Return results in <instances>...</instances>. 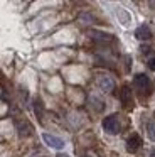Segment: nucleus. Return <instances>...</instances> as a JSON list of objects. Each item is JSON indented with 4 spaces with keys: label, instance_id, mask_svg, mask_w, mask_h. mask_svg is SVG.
Wrapping results in <instances>:
<instances>
[{
    "label": "nucleus",
    "instance_id": "f257e3e1",
    "mask_svg": "<svg viewBox=\"0 0 155 157\" xmlns=\"http://www.w3.org/2000/svg\"><path fill=\"white\" fill-rule=\"evenodd\" d=\"M103 128L106 133H110V135H116L118 132H120V120H118L116 115H110L106 117V118L103 120Z\"/></svg>",
    "mask_w": 155,
    "mask_h": 157
},
{
    "label": "nucleus",
    "instance_id": "f03ea898",
    "mask_svg": "<svg viewBox=\"0 0 155 157\" xmlns=\"http://www.w3.org/2000/svg\"><path fill=\"white\" fill-rule=\"evenodd\" d=\"M42 140H44V142H46L49 147H52V149H56V150H61L64 145H66L62 139L52 135V133H42Z\"/></svg>",
    "mask_w": 155,
    "mask_h": 157
},
{
    "label": "nucleus",
    "instance_id": "7ed1b4c3",
    "mask_svg": "<svg viewBox=\"0 0 155 157\" xmlns=\"http://www.w3.org/2000/svg\"><path fill=\"white\" fill-rule=\"evenodd\" d=\"M96 83H98V86H100V90H103V91H106V93H111L115 90V79L111 78V76H106V75L98 76Z\"/></svg>",
    "mask_w": 155,
    "mask_h": 157
},
{
    "label": "nucleus",
    "instance_id": "20e7f679",
    "mask_svg": "<svg viewBox=\"0 0 155 157\" xmlns=\"http://www.w3.org/2000/svg\"><path fill=\"white\" fill-rule=\"evenodd\" d=\"M89 37L93 41L100 42V44H106V42L113 41V36L108 34V32H103V31H89Z\"/></svg>",
    "mask_w": 155,
    "mask_h": 157
},
{
    "label": "nucleus",
    "instance_id": "39448f33",
    "mask_svg": "<svg viewBox=\"0 0 155 157\" xmlns=\"http://www.w3.org/2000/svg\"><path fill=\"white\" fill-rule=\"evenodd\" d=\"M135 37H137L138 41H148V39L152 37L150 27H148L147 24H143V25H140V27H137V31H135Z\"/></svg>",
    "mask_w": 155,
    "mask_h": 157
},
{
    "label": "nucleus",
    "instance_id": "423d86ee",
    "mask_svg": "<svg viewBox=\"0 0 155 157\" xmlns=\"http://www.w3.org/2000/svg\"><path fill=\"white\" fill-rule=\"evenodd\" d=\"M15 127H17V133H19V137H29L30 133H32V127H30L25 120L17 122Z\"/></svg>",
    "mask_w": 155,
    "mask_h": 157
},
{
    "label": "nucleus",
    "instance_id": "0eeeda50",
    "mask_svg": "<svg viewBox=\"0 0 155 157\" xmlns=\"http://www.w3.org/2000/svg\"><path fill=\"white\" fill-rule=\"evenodd\" d=\"M142 145V139L138 135H131L130 139L127 140V150L128 152H137Z\"/></svg>",
    "mask_w": 155,
    "mask_h": 157
},
{
    "label": "nucleus",
    "instance_id": "6e6552de",
    "mask_svg": "<svg viewBox=\"0 0 155 157\" xmlns=\"http://www.w3.org/2000/svg\"><path fill=\"white\" fill-rule=\"evenodd\" d=\"M133 83H135V86L140 88V90H148V86H150V79L145 75H137L133 78Z\"/></svg>",
    "mask_w": 155,
    "mask_h": 157
},
{
    "label": "nucleus",
    "instance_id": "1a4fd4ad",
    "mask_svg": "<svg viewBox=\"0 0 155 157\" xmlns=\"http://www.w3.org/2000/svg\"><path fill=\"white\" fill-rule=\"evenodd\" d=\"M116 15H118V21H120L123 25H128V24L131 22V17H130V14H128L127 10H123V9H120V7L116 9Z\"/></svg>",
    "mask_w": 155,
    "mask_h": 157
},
{
    "label": "nucleus",
    "instance_id": "9d476101",
    "mask_svg": "<svg viewBox=\"0 0 155 157\" xmlns=\"http://www.w3.org/2000/svg\"><path fill=\"white\" fill-rule=\"evenodd\" d=\"M147 135H148V139H150V140H153V142H155V117L147 122Z\"/></svg>",
    "mask_w": 155,
    "mask_h": 157
},
{
    "label": "nucleus",
    "instance_id": "9b49d317",
    "mask_svg": "<svg viewBox=\"0 0 155 157\" xmlns=\"http://www.w3.org/2000/svg\"><path fill=\"white\" fill-rule=\"evenodd\" d=\"M91 106H93L96 112H103L104 110V101L103 100H100V98H96V96H91Z\"/></svg>",
    "mask_w": 155,
    "mask_h": 157
},
{
    "label": "nucleus",
    "instance_id": "f8f14e48",
    "mask_svg": "<svg viewBox=\"0 0 155 157\" xmlns=\"http://www.w3.org/2000/svg\"><path fill=\"white\" fill-rule=\"evenodd\" d=\"M120 98H121V101H123L125 105H127V103L131 100V90L128 88V86H123V88H121V95H120Z\"/></svg>",
    "mask_w": 155,
    "mask_h": 157
},
{
    "label": "nucleus",
    "instance_id": "ddd939ff",
    "mask_svg": "<svg viewBox=\"0 0 155 157\" xmlns=\"http://www.w3.org/2000/svg\"><path fill=\"white\" fill-rule=\"evenodd\" d=\"M79 21L84 22V24H91V22H94V17L91 14H88V12H81V14H79Z\"/></svg>",
    "mask_w": 155,
    "mask_h": 157
},
{
    "label": "nucleus",
    "instance_id": "4468645a",
    "mask_svg": "<svg viewBox=\"0 0 155 157\" xmlns=\"http://www.w3.org/2000/svg\"><path fill=\"white\" fill-rule=\"evenodd\" d=\"M147 66H148V69H152V71L155 69V54H152L150 58H148V61H147Z\"/></svg>",
    "mask_w": 155,
    "mask_h": 157
},
{
    "label": "nucleus",
    "instance_id": "2eb2a0df",
    "mask_svg": "<svg viewBox=\"0 0 155 157\" xmlns=\"http://www.w3.org/2000/svg\"><path fill=\"white\" fill-rule=\"evenodd\" d=\"M34 106H36L37 118H40V117H42V108H40V101H39V100H36V103H34Z\"/></svg>",
    "mask_w": 155,
    "mask_h": 157
},
{
    "label": "nucleus",
    "instance_id": "dca6fc26",
    "mask_svg": "<svg viewBox=\"0 0 155 157\" xmlns=\"http://www.w3.org/2000/svg\"><path fill=\"white\" fill-rule=\"evenodd\" d=\"M142 52H143V54H152V48H148V46H143V48H142Z\"/></svg>",
    "mask_w": 155,
    "mask_h": 157
},
{
    "label": "nucleus",
    "instance_id": "f3484780",
    "mask_svg": "<svg viewBox=\"0 0 155 157\" xmlns=\"http://www.w3.org/2000/svg\"><path fill=\"white\" fill-rule=\"evenodd\" d=\"M148 5H150V9H155V0H148Z\"/></svg>",
    "mask_w": 155,
    "mask_h": 157
},
{
    "label": "nucleus",
    "instance_id": "a211bd4d",
    "mask_svg": "<svg viewBox=\"0 0 155 157\" xmlns=\"http://www.w3.org/2000/svg\"><path fill=\"white\" fill-rule=\"evenodd\" d=\"M56 157H69V155H67V154H64V152H59Z\"/></svg>",
    "mask_w": 155,
    "mask_h": 157
},
{
    "label": "nucleus",
    "instance_id": "6ab92c4d",
    "mask_svg": "<svg viewBox=\"0 0 155 157\" xmlns=\"http://www.w3.org/2000/svg\"><path fill=\"white\" fill-rule=\"evenodd\" d=\"M32 157H46V155H32Z\"/></svg>",
    "mask_w": 155,
    "mask_h": 157
},
{
    "label": "nucleus",
    "instance_id": "aec40b11",
    "mask_svg": "<svg viewBox=\"0 0 155 157\" xmlns=\"http://www.w3.org/2000/svg\"><path fill=\"white\" fill-rule=\"evenodd\" d=\"M152 157H155V152H152Z\"/></svg>",
    "mask_w": 155,
    "mask_h": 157
}]
</instances>
